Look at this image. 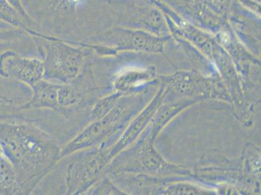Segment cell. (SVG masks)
I'll return each mask as SVG.
<instances>
[{"instance_id":"30bf717a","label":"cell","mask_w":261,"mask_h":195,"mask_svg":"<svg viewBox=\"0 0 261 195\" xmlns=\"http://www.w3.org/2000/svg\"><path fill=\"white\" fill-rule=\"evenodd\" d=\"M31 1V0H28L27 2ZM23 2V0H22V2Z\"/></svg>"},{"instance_id":"3957f363","label":"cell","mask_w":261,"mask_h":195,"mask_svg":"<svg viewBox=\"0 0 261 195\" xmlns=\"http://www.w3.org/2000/svg\"><path fill=\"white\" fill-rule=\"evenodd\" d=\"M109 149L91 148L73 152L66 159L63 173L65 194H87L106 175L111 161Z\"/></svg>"},{"instance_id":"ba28073f","label":"cell","mask_w":261,"mask_h":195,"mask_svg":"<svg viewBox=\"0 0 261 195\" xmlns=\"http://www.w3.org/2000/svg\"><path fill=\"white\" fill-rule=\"evenodd\" d=\"M119 194V191L114 184L112 180L106 175L99 180L91 189L88 191L87 194L104 195Z\"/></svg>"},{"instance_id":"8992f818","label":"cell","mask_w":261,"mask_h":195,"mask_svg":"<svg viewBox=\"0 0 261 195\" xmlns=\"http://www.w3.org/2000/svg\"><path fill=\"white\" fill-rule=\"evenodd\" d=\"M59 83L44 79L33 85L32 96L27 103L20 107V110L51 109L59 111L58 92Z\"/></svg>"},{"instance_id":"277c9868","label":"cell","mask_w":261,"mask_h":195,"mask_svg":"<svg viewBox=\"0 0 261 195\" xmlns=\"http://www.w3.org/2000/svg\"><path fill=\"white\" fill-rule=\"evenodd\" d=\"M88 41L89 42L84 43L98 56L103 57L121 50L153 49L161 44V40L148 33L119 28H113L98 36L92 37Z\"/></svg>"},{"instance_id":"6da1fadb","label":"cell","mask_w":261,"mask_h":195,"mask_svg":"<svg viewBox=\"0 0 261 195\" xmlns=\"http://www.w3.org/2000/svg\"><path fill=\"white\" fill-rule=\"evenodd\" d=\"M0 147L17 175L22 194H30L61 160L58 142L32 123L0 124Z\"/></svg>"},{"instance_id":"52a82bcc","label":"cell","mask_w":261,"mask_h":195,"mask_svg":"<svg viewBox=\"0 0 261 195\" xmlns=\"http://www.w3.org/2000/svg\"><path fill=\"white\" fill-rule=\"evenodd\" d=\"M117 95H109L97 100L90 112L92 120L98 119L108 114L116 105Z\"/></svg>"},{"instance_id":"5b68a950","label":"cell","mask_w":261,"mask_h":195,"mask_svg":"<svg viewBox=\"0 0 261 195\" xmlns=\"http://www.w3.org/2000/svg\"><path fill=\"white\" fill-rule=\"evenodd\" d=\"M0 69L7 77L17 80L30 88L44 77L42 61L37 58L21 56L13 52H9L2 56Z\"/></svg>"},{"instance_id":"7a4b0ae2","label":"cell","mask_w":261,"mask_h":195,"mask_svg":"<svg viewBox=\"0 0 261 195\" xmlns=\"http://www.w3.org/2000/svg\"><path fill=\"white\" fill-rule=\"evenodd\" d=\"M29 32L36 37L44 52L43 79L58 83L76 79L84 68L86 56L84 48L58 38Z\"/></svg>"},{"instance_id":"9c48e42d","label":"cell","mask_w":261,"mask_h":195,"mask_svg":"<svg viewBox=\"0 0 261 195\" xmlns=\"http://www.w3.org/2000/svg\"><path fill=\"white\" fill-rule=\"evenodd\" d=\"M144 26L151 31H158L163 26L162 17L156 11L149 12L143 20Z\"/></svg>"}]
</instances>
